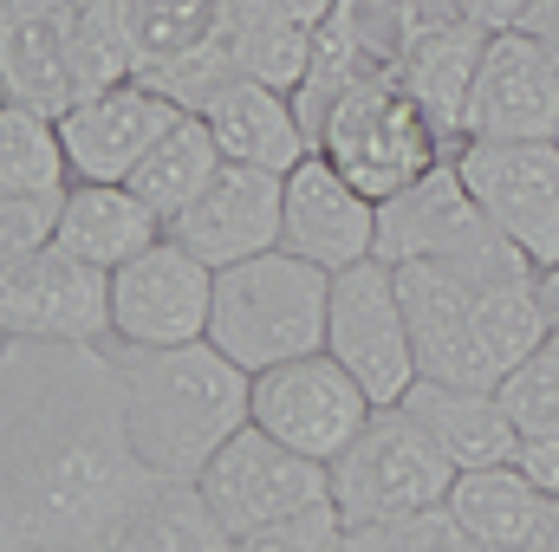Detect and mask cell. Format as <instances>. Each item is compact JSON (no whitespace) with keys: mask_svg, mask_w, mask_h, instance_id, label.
Masks as SVG:
<instances>
[{"mask_svg":"<svg viewBox=\"0 0 559 552\" xmlns=\"http://www.w3.org/2000/svg\"><path fill=\"white\" fill-rule=\"evenodd\" d=\"M404 410L449 448L455 468H501V461H521V422L508 416L501 391L417 377V391L404 397Z\"/></svg>","mask_w":559,"mask_h":552,"instance_id":"ffe728a7","label":"cell"},{"mask_svg":"<svg viewBox=\"0 0 559 552\" xmlns=\"http://www.w3.org/2000/svg\"><path fill=\"white\" fill-rule=\"evenodd\" d=\"M449 507H455V520L481 540V552H527L540 514H547V488H540L521 461L462 468L455 488H449Z\"/></svg>","mask_w":559,"mask_h":552,"instance_id":"603a6c76","label":"cell"},{"mask_svg":"<svg viewBox=\"0 0 559 552\" xmlns=\"http://www.w3.org/2000/svg\"><path fill=\"white\" fill-rule=\"evenodd\" d=\"M202 124L215 131V143H222L228 163H254V169H280V176H286L293 163L312 156V131H306L293 92H280L267 79H248V72H235V79L202 105Z\"/></svg>","mask_w":559,"mask_h":552,"instance_id":"ac0fdd59","label":"cell"},{"mask_svg":"<svg viewBox=\"0 0 559 552\" xmlns=\"http://www.w3.org/2000/svg\"><path fill=\"white\" fill-rule=\"evenodd\" d=\"M508 241L481 202L468 195L455 156H442L436 169H423L411 189H397L391 202H378V261L404 267V261H455V254H481Z\"/></svg>","mask_w":559,"mask_h":552,"instance_id":"5bb4252c","label":"cell"},{"mask_svg":"<svg viewBox=\"0 0 559 552\" xmlns=\"http://www.w3.org/2000/svg\"><path fill=\"white\" fill-rule=\"evenodd\" d=\"M235 65L248 79H267L280 92H299L306 85V65H312V26L293 20L286 0H235Z\"/></svg>","mask_w":559,"mask_h":552,"instance_id":"484cf974","label":"cell"},{"mask_svg":"<svg viewBox=\"0 0 559 552\" xmlns=\"http://www.w3.org/2000/svg\"><path fill=\"white\" fill-rule=\"evenodd\" d=\"M222 163H228V156H222L215 131L202 124V111H182V118L156 137V149L138 163L131 189H138L143 202L163 215V228H169V221H176V215H182V208H189V202L222 176Z\"/></svg>","mask_w":559,"mask_h":552,"instance_id":"d4e9b609","label":"cell"},{"mask_svg":"<svg viewBox=\"0 0 559 552\" xmlns=\"http://www.w3.org/2000/svg\"><path fill=\"white\" fill-rule=\"evenodd\" d=\"M384 533H391V552H481V540L455 520V507H449V501H436V507H417V514L391 520Z\"/></svg>","mask_w":559,"mask_h":552,"instance_id":"f546056e","label":"cell"},{"mask_svg":"<svg viewBox=\"0 0 559 552\" xmlns=\"http://www.w3.org/2000/svg\"><path fill=\"white\" fill-rule=\"evenodd\" d=\"M72 182L79 176L59 137V118L0 105V195H66Z\"/></svg>","mask_w":559,"mask_h":552,"instance_id":"4316f807","label":"cell"},{"mask_svg":"<svg viewBox=\"0 0 559 552\" xmlns=\"http://www.w3.org/2000/svg\"><path fill=\"white\" fill-rule=\"evenodd\" d=\"M72 7H79V0H7V13H26V20H52V26H59Z\"/></svg>","mask_w":559,"mask_h":552,"instance_id":"d590c367","label":"cell"},{"mask_svg":"<svg viewBox=\"0 0 559 552\" xmlns=\"http://www.w3.org/2000/svg\"><path fill=\"white\" fill-rule=\"evenodd\" d=\"M540 305H547V338H540V358L559 371V267L540 274Z\"/></svg>","mask_w":559,"mask_h":552,"instance_id":"836d02e7","label":"cell"},{"mask_svg":"<svg viewBox=\"0 0 559 552\" xmlns=\"http://www.w3.org/2000/svg\"><path fill=\"white\" fill-rule=\"evenodd\" d=\"M527 552H559V494H547V514H540V527H534Z\"/></svg>","mask_w":559,"mask_h":552,"instance_id":"74e56055","label":"cell"},{"mask_svg":"<svg viewBox=\"0 0 559 552\" xmlns=\"http://www.w3.org/2000/svg\"><path fill=\"white\" fill-rule=\"evenodd\" d=\"M325 319H332V274L274 248L215 274L209 345H222L241 371L261 377L306 351H325Z\"/></svg>","mask_w":559,"mask_h":552,"instance_id":"3957f363","label":"cell"},{"mask_svg":"<svg viewBox=\"0 0 559 552\" xmlns=\"http://www.w3.org/2000/svg\"><path fill=\"white\" fill-rule=\"evenodd\" d=\"M325 351L371 391V404H404L417 391V345L404 319V292L391 261H358L332 274V319H325Z\"/></svg>","mask_w":559,"mask_h":552,"instance_id":"52a82bcc","label":"cell"},{"mask_svg":"<svg viewBox=\"0 0 559 552\" xmlns=\"http://www.w3.org/2000/svg\"><path fill=\"white\" fill-rule=\"evenodd\" d=\"M468 7H475V13H481L488 26H514V20H521V13H527L534 0H468Z\"/></svg>","mask_w":559,"mask_h":552,"instance_id":"8d00e7d4","label":"cell"},{"mask_svg":"<svg viewBox=\"0 0 559 552\" xmlns=\"http://www.w3.org/2000/svg\"><path fill=\"white\" fill-rule=\"evenodd\" d=\"M59 208H66V195H0V261L52 248L59 241Z\"/></svg>","mask_w":559,"mask_h":552,"instance_id":"f1b7e54d","label":"cell"},{"mask_svg":"<svg viewBox=\"0 0 559 552\" xmlns=\"http://www.w3.org/2000/svg\"><path fill=\"white\" fill-rule=\"evenodd\" d=\"M215 267L195 261L176 235L150 241L138 261L111 274V325L124 345H195L209 338Z\"/></svg>","mask_w":559,"mask_h":552,"instance_id":"7c38bea8","label":"cell"},{"mask_svg":"<svg viewBox=\"0 0 559 552\" xmlns=\"http://www.w3.org/2000/svg\"><path fill=\"white\" fill-rule=\"evenodd\" d=\"M371 410H378L371 391L332 351H306V358L274 364V371L254 377V422L267 435H280L286 448L325 461V468L358 442V429L371 422Z\"/></svg>","mask_w":559,"mask_h":552,"instance_id":"8fae6325","label":"cell"},{"mask_svg":"<svg viewBox=\"0 0 559 552\" xmlns=\"http://www.w3.org/2000/svg\"><path fill=\"white\" fill-rule=\"evenodd\" d=\"M176 118H182V105H169V98H163L156 85H143V79L85 92V98L59 118L72 176H79V182H131L138 163L156 149V137H163Z\"/></svg>","mask_w":559,"mask_h":552,"instance_id":"2e32d148","label":"cell"},{"mask_svg":"<svg viewBox=\"0 0 559 552\" xmlns=\"http://www.w3.org/2000/svg\"><path fill=\"white\" fill-rule=\"evenodd\" d=\"M280 228H286V176L280 169H254V163H222V176L169 221V235L209 261L215 274L254 254H274Z\"/></svg>","mask_w":559,"mask_h":552,"instance_id":"4fadbf2b","label":"cell"},{"mask_svg":"<svg viewBox=\"0 0 559 552\" xmlns=\"http://www.w3.org/2000/svg\"><path fill=\"white\" fill-rule=\"evenodd\" d=\"M202 494L222 514V527L241 540V533H261V527H280V520H299L312 507H332V468L286 448L261 422H248L202 468Z\"/></svg>","mask_w":559,"mask_h":552,"instance_id":"8992f818","label":"cell"},{"mask_svg":"<svg viewBox=\"0 0 559 552\" xmlns=\"http://www.w3.org/2000/svg\"><path fill=\"white\" fill-rule=\"evenodd\" d=\"M312 149L325 163H338L371 202H391L397 189H411L423 169H436L442 156H455L449 137L436 131V118L423 111V98L404 85L397 65H365L319 118Z\"/></svg>","mask_w":559,"mask_h":552,"instance_id":"277c9868","label":"cell"},{"mask_svg":"<svg viewBox=\"0 0 559 552\" xmlns=\"http://www.w3.org/2000/svg\"><path fill=\"white\" fill-rule=\"evenodd\" d=\"M138 79L169 105L202 111L241 65H235V0H124Z\"/></svg>","mask_w":559,"mask_h":552,"instance_id":"ba28073f","label":"cell"},{"mask_svg":"<svg viewBox=\"0 0 559 552\" xmlns=\"http://www.w3.org/2000/svg\"><path fill=\"white\" fill-rule=\"evenodd\" d=\"M488 33H495V26H488L481 13H455V20L417 33L411 52L397 59L404 85L423 98V111L436 118V131L449 137V149L468 143V98H475V72H481Z\"/></svg>","mask_w":559,"mask_h":552,"instance_id":"d6986e66","label":"cell"},{"mask_svg":"<svg viewBox=\"0 0 559 552\" xmlns=\"http://www.w3.org/2000/svg\"><path fill=\"white\" fill-rule=\"evenodd\" d=\"M455 475L462 468L417 416L404 404H384L358 429V442L332 461V507L345 527H391L417 507L449 501Z\"/></svg>","mask_w":559,"mask_h":552,"instance_id":"5b68a950","label":"cell"},{"mask_svg":"<svg viewBox=\"0 0 559 552\" xmlns=\"http://www.w3.org/2000/svg\"><path fill=\"white\" fill-rule=\"evenodd\" d=\"M332 552H391V533L384 527H338Z\"/></svg>","mask_w":559,"mask_h":552,"instance_id":"e575fe53","label":"cell"},{"mask_svg":"<svg viewBox=\"0 0 559 552\" xmlns=\"http://www.w3.org/2000/svg\"><path fill=\"white\" fill-rule=\"evenodd\" d=\"M521 468H527L547 494H559V416L534 422V429H521Z\"/></svg>","mask_w":559,"mask_h":552,"instance_id":"1f68e13d","label":"cell"},{"mask_svg":"<svg viewBox=\"0 0 559 552\" xmlns=\"http://www.w3.org/2000/svg\"><path fill=\"white\" fill-rule=\"evenodd\" d=\"M514 26H527V33H534V39L547 46V59L559 65V0H534V7H527V13H521Z\"/></svg>","mask_w":559,"mask_h":552,"instance_id":"d6a6232c","label":"cell"},{"mask_svg":"<svg viewBox=\"0 0 559 552\" xmlns=\"http://www.w3.org/2000/svg\"><path fill=\"white\" fill-rule=\"evenodd\" d=\"M163 215L143 202L131 182H72L66 208H59V248H72L79 261L118 274L124 261H138L150 241H163Z\"/></svg>","mask_w":559,"mask_h":552,"instance_id":"44dd1931","label":"cell"},{"mask_svg":"<svg viewBox=\"0 0 559 552\" xmlns=\"http://www.w3.org/2000/svg\"><path fill=\"white\" fill-rule=\"evenodd\" d=\"M124 397L131 448L156 481H202L215 448L254 422V371H241L222 345H105Z\"/></svg>","mask_w":559,"mask_h":552,"instance_id":"7a4b0ae2","label":"cell"},{"mask_svg":"<svg viewBox=\"0 0 559 552\" xmlns=\"http://www.w3.org/2000/svg\"><path fill=\"white\" fill-rule=\"evenodd\" d=\"M468 137H559V65L527 26L488 33L468 98Z\"/></svg>","mask_w":559,"mask_h":552,"instance_id":"e0dca14e","label":"cell"},{"mask_svg":"<svg viewBox=\"0 0 559 552\" xmlns=\"http://www.w3.org/2000/svg\"><path fill=\"white\" fill-rule=\"evenodd\" d=\"M280 248L325 267V274H345L358 261L378 254V202L338 169L325 163L319 149L306 163L286 169V228H280Z\"/></svg>","mask_w":559,"mask_h":552,"instance_id":"9a60e30c","label":"cell"},{"mask_svg":"<svg viewBox=\"0 0 559 552\" xmlns=\"http://www.w3.org/2000/svg\"><path fill=\"white\" fill-rule=\"evenodd\" d=\"M0 332L52 345H111V274L59 241L0 261Z\"/></svg>","mask_w":559,"mask_h":552,"instance_id":"30bf717a","label":"cell"},{"mask_svg":"<svg viewBox=\"0 0 559 552\" xmlns=\"http://www.w3.org/2000/svg\"><path fill=\"white\" fill-rule=\"evenodd\" d=\"M455 169L481 215L547 274L559 267V137H468Z\"/></svg>","mask_w":559,"mask_h":552,"instance_id":"9c48e42d","label":"cell"},{"mask_svg":"<svg viewBox=\"0 0 559 552\" xmlns=\"http://www.w3.org/2000/svg\"><path fill=\"white\" fill-rule=\"evenodd\" d=\"M105 552H235V533L209 507L202 481H150Z\"/></svg>","mask_w":559,"mask_h":552,"instance_id":"7402d4cb","label":"cell"},{"mask_svg":"<svg viewBox=\"0 0 559 552\" xmlns=\"http://www.w3.org/2000/svg\"><path fill=\"white\" fill-rule=\"evenodd\" d=\"M0 85H7V105L39 111V118H66L85 98L59 26L52 20H26V13L0 20Z\"/></svg>","mask_w":559,"mask_h":552,"instance_id":"cb8c5ba5","label":"cell"},{"mask_svg":"<svg viewBox=\"0 0 559 552\" xmlns=\"http://www.w3.org/2000/svg\"><path fill=\"white\" fill-rule=\"evenodd\" d=\"M286 7H293V20H306L312 33H319V26H325L332 13H338V0H286Z\"/></svg>","mask_w":559,"mask_h":552,"instance_id":"f35d334b","label":"cell"},{"mask_svg":"<svg viewBox=\"0 0 559 552\" xmlns=\"http://www.w3.org/2000/svg\"><path fill=\"white\" fill-rule=\"evenodd\" d=\"M7 429V540L105 552L118 520L156 481L131 448L124 397L105 345L7 338L0 358Z\"/></svg>","mask_w":559,"mask_h":552,"instance_id":"6da1fadb","label":"cell"},{"mask_svg":"<svg viewBox=\"0 0 559 552\" xmlns=\"http://www.w3.org/2000/svg\"><path fill=\"white\" fill-rule=\"evenodd\" d=\"M7 552H66V547H20V540H7Z\"/></svg>","mask_w":559,"mask_h":552,"instance_id":"ab89813d","label":"cell"},{"mask_svg":"<svg viewBox=\"0 0 559 552\" xmlns=\"http://www.w3.org/2000/svg\"><path fill=\"white\" fill-rule=\"evenodd\" d=\"M338 507H312L299 520H280V527H261V533H241L235 552H332L338 540Z\"/></svg>","mask_w":559,"mask_h":552,"instance_id":"4dcf8cb0","label":"cell"},{"mask_svg":"<svg viewBox=\"0 0 559 552\" xmlns=\"http://www.w3.org/2000/svg\"><path fill=\"white\" fill-rule=\"evenodd\" d=\"M59 39H66V59H72V72H79L85 92L138 79V46H131L124 0H79L59 20Z\"/></svg>","mask_w":559,"mask_h":552,"instance_id":"83f0119b","label":"cell"}]
</instances>
